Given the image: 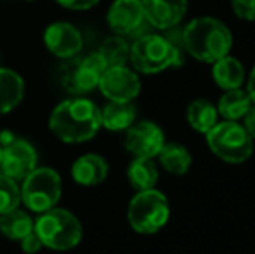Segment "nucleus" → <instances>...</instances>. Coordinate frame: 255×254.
<instances>
[{
	"label": "nucleus",
	"mask_w": 255,
	"mask_h": 254,
	"mask_svg": "<svg viewBox=\"0 0 255 254\" xmlns=\"http://www.w3.org/2000/svg\"><path fill=\"white\" fill-rule=\"evenodd\" d=\"M49 127L63 143H85L101 127V110L91 99H66L52 110Z\"/></svg>",
	"instance_id": "f257e3e1"
},
{
	"label": "nucleus",
	"mask_w": 255,
	"mask_h": 254,
	"mask_svg": "<svg viewBox=\"0 0 255 254\" xmlns=\"http://www.w3.org/2000/svg\"><path fill=\"white\" fill-rule=\"evenodd\" d=\"M182 42L189 54L203 63H215L229 54L233 33L222 21L210 16L195 17L182 31Z\"/></svg>",
	"instance_id": "f03ea898"
},
{
	"label": "nucleus",
	"mask_w": 255,
	"mask_h": 254,
	"mask_svg": "<svg viewBox=\"0 0 255 254\" xmlns=\"http://www.w3.org/2000/svg\"><path fill=\"white\" fill-rule=\"evenodd\" d=\"M33 232L42 246L52 251H70L82 241V225L73 213L61 207L40 213L33 221Z\"/></svg>",
	"instance_id": "7ed1b4c3"
},
{
	"label": "nucleus",
	"mask_w": 255,
	"mask_h": 254,
	"mask_svg": "<svg viewBox=\"0 0 255 254\" xmlns=\"http://www.w3.org/2000/svg\"><path fill=\"white\" fill-rule=\"evenodd\" d=\"M128 61L137 71L154 75L170 66L181 64L179 49L161 35H142L130 45Z\"/></svg>",
	"instance_id": "20e7f679"
},
{
	"label": "nucleus",
	"mask_w": 255,
	"mask_h": 254,
	"mask_svg": "<svg viewBox=\"0 0 255 254\" xmlns=\"http://www.w3.org/2000/svg\"><path fill=\"white\" fill-rule=\"evenodd\" d=\"M205 136L212 153L228 164H243L254 153V139L238 122H217Z\"/></svg>",
	"instance_id": "39448f33"
},
{
	"label": "nucleus",
	"mask_w": 255,
	"mask_h": 254,
	"mask_svg": "<svg viewBox=\"0 0 255 254\" xmlns=\"http://www.w3.org/2000/svg\"><path fill=\"white\" fill-rule=\"evenodd\" d=\"M127 218L132 230L137 234H156L167 225L170 218V206L167 197L154 188L137 192L128 204Z\"/></svg>",
	"instance_id": "423d86ee"
},
{
	"label": "nucleus",
	"mask_w": 255,
	"mask_h": 254,
	"mask_svg": "<svg viewBox=\"0 0 255 254\" xmlns=\"http://www.w3.org/2000/svg\"><path fill=\"white\" fill-rule=\"evenodd\" d=\"M21 202L31 213H45L61 199V178L51 167H35L19 187Z\"/></svg>",
	"instance_id": "0eeeda50"
},
{
	"label": "nucleus",
	"mask_w": 255,
	"mask_h": 254,
	"mask_svg": "<svg viewBox=\"0 0 255 254\" xmlns=\"http://www.w3.org/2000/svg\"><path fill=\"white\" fill-rule=\"evenodd\" d=\"M38 155L33 145L24 139H10L2 146V166L0 173L17 183L23 181L37 167Z\"/></svg>",
	"instance_id": "6e6552de"
},
{
	"label": "nucleus",
	"mask_w": 255,
	"mask_h": 254,
	"mask_svg": "<svg viewBox=\"0 0 255 254\" xmlns=\"http://www.w3.org/2000/svg\"><path fill=\"white\" fill-rule=\"evenodd\" d=\"M98 87L110 101H134L141 92V80L134 70L122 64L106 68Z\"/></svg>",
	"instance_id": "1a4fd4ad"
},
{
	"label": "nucleus",
	"mask_w": 255,
	"mask_h": 254,
	"mask_svg": "<svg viewBox=\"0 0 255 254\" xmlns=\"http://www.w3.org/2000/svg\"><path fill=\"white\" fill-rule=\"evenodd\" d=\"M165 145V134L154 122L142 120L127 129L125 148L134 157L154 159Z\"/></svg>",
	"instance_id": "9d476101"
},
{
	"label": "nucleus",
	"mask_w": 255,
	"mask_h": 254,
	"mask_svg": "<svg viewBox=\"0 0 255 254\" xmlns=\"http://www.w3.org/2000/svg\"><path fill=\"white\" fill-rule=\"evenodd\" d=\"M44 42L45 47L52 52L56 58H73L80 52L82 49V33L66 21H57L47 26L44 31Z\"/></svg>",
	"instance_id": "9b49d317"
},
{
	"label": "nucleus",
	"mask_w": 255,
	"mask_h": 254,
	"mask_svg": "<svg viewBox=\"0 0 255 254\" xmlns=\"http://www.w3.org/2000/svg\"><path fill=\"white\" fill-rule=\"evenodd\" d=\"M106 68V63L99 52H92V54L85 56L84 59H80L75 64L73 70L68 75V91L77 92V94L94 91L99 85V80H101Z\"/></svg>",
	"instance_id": "f8f14e48"
},
{
	"label": "nucleus",
	"mask_w": 255,
	"mask_h": 254,
	"mask_svg": "<svg viewBox=\"0 0 255 254\" xmlns=\"http://www.w3.org/2000/svg\"><path fill=\"white\" fill-rule=\"evenodd\" d=\"M144 19L158 30H168L182 21L188 12V0H141Z\"/></svg>",
	"instance_id": "ddd939ff"
},
{
	"label": "nucleus",
	"mask_w": 255,
	"mask_h": 254,
	"mask_svg": "<svg viewBox=\"0 0 255 254\" xmlns=\"http://www.w3.org/2000/svg\"><path fill=\"white\" fill-rule=\"evenodd\" d=\"M144 21L141 0H115L108 10V24L117 35H130Z\"/></svg>",
	"instance_id": "4468645a"
},
{
	"label": "nucleus",
	"mask_w": 255,
	"mask_h": 254,
	"mask_svg": "<svg viewBox=\"0 0 255 254\" xmlns=\"http://www.w3.org/2000/svg\"><path fill=\"white\" fill-rule=\"evenodd\" d=\"M108 162L104 157L96 153H85L78 157L71 166V178L82 187H96L103 183L108 176Z\"/></svg>",
	"instance_id": "2eb2a0df"
},
{
	"label": "nucleus",
	"mask_w": 255,
	"mask_h": 254,
	"mask_svg": "<svg viewBox=\"0 0 255 254\" xmlns=\"http://www.w3.org/2000/svg\"><path fill=\"white\" fill-rule=\"evenodd\" d=\"M135 113L132 101H110L101 110V127L111 132L127 131L135 122Z\"/></svg>",
	"instance_id": "dca6fc26"
},
{
	"label": "nucleus",
	"mask_w": 255,
	"mask_h": 254,
	"mask_svg": "<svg viewBox=\"0 0 255 254\" xmlns=\"http://www.w3.org/2000/svg\"><path fill=\"white\" fill-rule=\"evenodd\" d=\"M212 64H214L212 66V78L219 87L224 91L242 87L243 80H245V68L240 63V59L228 54Z\"/></svg>",
	"instance_id": "f3484780"
},
{
	"label": "nucleus",
	"mask_w": 255,
	"mask_h": 254,
	"mask_svg": "<svg viewBox=\"0 0 255 254\" xmlns=\"http://www.w3.org/2000/svg\"><path fill=\"white\" fill-rule=\"evenodd\" d=\"M24 82L19 73L0 68V113H9L23 101Z\"/></svg>",
	"instance_id": "a211bd4d"
},
{
	"label": "nucleus",
	"mask_w": 255,
	"mask_h": 254,
	"mask_svg": "<svg viewBox=\"0 0 255 254\" xmlns=\"http://www.w3.org/2000/svg\"><path fill=\"white\" fill-rule=\"evenodd\" d=\"M252 99L247 94V91L240 89H229L221 96L217 103V113L224 120H231V122H238L247 115L250 108H252Z\"/></svg>",
	"instance_id": "6ab92c4d"
},
{
	"label": "nucleus",
	"mask_w": 255,
	"mask_h": 254,
	"mask_svg": "<svg viewBox=\"0 0 255 254\" xmlns=\"http://www.w3.org/2000/svg\"><path fill=\"white\" fill-rule=\"evenodd\" d=\"M156 157L160 160L161 167L167 173L175 174V176H184L193 162L189 150L181 143H165Z\"/></svg>",
	"instance_id": "aec40b11"
},
{
	"label": "nucleus",
	"mask_w": 255,
	"mask_h": 254,
	"mask_svg": "<svg viewBox=\"0 0 255 254\" xmlns=\"http://www.w3.org/2000/svg\"><path fill=\"white\" fill-rule=\"evenodd\" d=\"M128 183L134 190H151L158 181V167L153 159L148 157H135L127 169Z\"/></svg>",
	"instance_id": "412c9836"
},
{
	"label": "nucleus",
	"mask_w": 255,
	"mask_h": 254,
	"mask_svg": "<svg viewBox=\"0 0 255 254\" xmlns=\"http://www.w3.org/2000/svg\"><path fill=\"white\" fill-rule=\"evenodd\" d=\"M31 232H33V220L26 211H21L19 207H16L9 213L0 214V234L9 241L19 242Z\"/></svg>",
	"instance_id": "4be33fe9"
},
{
	"label": "nucleus",
	"mask_w": 255,
	"mask_h": 254,
	"mask_svg": "<svg viewBox=\"0 0 255 254\" xmlns=\"http://www.w3.org/2000/svg\"><path fill=\"white\" fill-rule=\"evenodd\" d=\"M188 124L200 134H207L217 124V108L208 99H195L186 113Z\"/></svg>",
	"instance_id": "5701e85b"
},
{
	"label": "nucleus",
	"mask_w": 255,
	"mask_h": 254,
	"mask_svg": "<svg viewBox=\"0 0 255 254\" xmlns=\"http://www.w3.org/2000/svg\"><path fill=\"white\" fill-rule=\"evenodd\" d=\"M99 54L104 59L106 66H122L128 61V54H130V45L122 38V35L118 37H110L103 42V45L99 47Z\"/></svg>",
	"instance_id": "b1692460"
},
{
	"label": "nucleus",
	"mask_w": 255,
	"mask_h": 254,
	"mask_svg": "<svg viewBox=\"0 0 255 254\" xmlns=\"http://www.w3.org/2000/svg\"><path fill=\"white\" fill-rule=\"evenodd\" d=\"M19 204L21 193L17 183L0 173V214H5L9 211L16 209V207H19Z\"/></svg>",
	"instance_id": "393cba45"
},
{
	"label": "nucleus",
	"mask_w": 255,
	"mask_h": 254,
	"mask_svg": "<svg viewBox=\"0 0 255 254\" xmlns=\"http://www.w3.org/2000/svg\"><path fill=\"white\" fill-rule=\"evenodd\" d=\"M231 7L240 19L255 21V0H231Z\"/></svg>",
	"instance_id": "a878e982"
},
{
	"label": "nucleus",
	"mask_w": 255,
	"mask_h": 254,
	"mask_svg": "<svg viewBox=\"0 0 255 254\" xmlns=\"http://www.w3.org/2000/svg\"><path fill=\"white\" fill-rule=\"evenodd\" d=\"M19 242H21V249H23V253H26V254H37L42 248H44L42 242H40V239H38V235L35 234V232L28 234L26 237H23Z\"/></svg>",
	"instance_id": "bb28decb"
},
{
	"label": "nucleus",
	"mask_w": 255,
	"mask_h": 254,
	"mask_svg": "<svg viewBox=\"0 0 255 254\" xmlns=\"http://www.w3.org/2000/svg\"><path fill=\"white\" fill-rule=\"evenodd\" d=\"M57 3H61L66 9H73V10H85L94 7L99 0H56Z\"/></svg>",
	"instance_id": "cd10ccee"
},
{
	"label": "nucleus",
	"mask_w": 255,
	"mask_h": 254,
	"mask_svg": "<svg viewBox=\"0 0 255 254\" xmlns=\"http://www.w3.org/2000/svg\"><path fill=\"white\" fill-rule=\"evenodd\" d=\"M243 120H245L243 127L247 129V132L250 134V138L255 141V105H252V108L247 112V115L243 117Z\"/></svg>",
	"instance_id": "c85d7f7f"
},
{
	"label": "nucleus",
	"mask_w": 255,
	"mask_h": 254,
	"mask_svg": "<svg viewBox=\"0 0 255 254\" xmlns=\"http://www.w3.org/2000/svg\"><path fill=\"white\" fill-rule=\"evenodd\" d=\"M247 94L250 96V99H252V103L255 105V66L252 68V71H250V75H249V82H247Z\"/></svg>",
	"instance_id": "c756f323"
},
{
	"label": "nucleus",
	"mask_w": 255,
	"mask_h": 254,
	"mask_svg": "<svg viewBox=\"0 0 255 254\" xmlns=\"http://www.w3.org/2000/svg\"><path fill=\"white\" fill-rule=\"evenodd\" d=\"M0 166H2V145H0Z\"/></svg>",
	"instance_id": "7c9ffc66"
}]
</instances>
